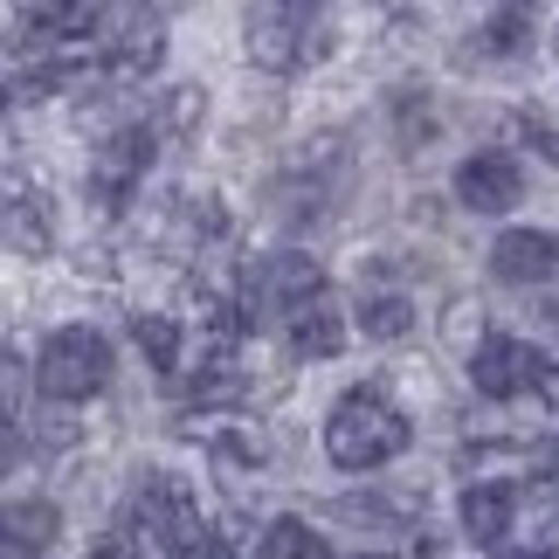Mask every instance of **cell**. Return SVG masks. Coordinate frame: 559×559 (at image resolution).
Segmentation results:
<instances>
[{"label":"cell","mask_w":559,"mask_h":559,"mask_svg":"<svg viewBox=\"0 0 559 559\" xmlns=\"http://www.w3.org/2000/svg\"><path fill=\"white\" fill-rule=\"evenodd\" d=\"M83 559H132L124 546H97V552H83Z\"/></svg>","instance_id":"83f0119b"},{"label":"cell","mask_w":559,"mask_h":559,"mask_svg":"<svg viewBox=\"0 0 559 559\" xmlns=\"http://www.w3.org/2000/svg\"><path fill=\"white\" fill-rule=\"evenodd\" d=\"M373 559H386V552H373Z\"/></svg>","instance_id":"f546056e"},{"label":"cell","mask_w":559,"mask_h":559,"mask_svg":"<svg viewBox=\"0 0 559 559\" xmlns=\"http://www.w3.org/2000/svg\"><path fill=\"white\" fill-rule=\"evenodd\" d=\"M490 270H498L504 284H552V276H559V235H546V228H511V235H498Z\"/></svg>","instance_id":"7c38bea8"},{"label":"cell","mask_w":559,"mask_h":559,"mask_svg":"<svg viewBox=\"0 0 559 559\" xmlns=\"http://www.w3.org/2000/svg\"><path fill=\"white\" fill-rule=\"evenodd\" d=\"M214 456H222V463H242V469H263L270 463V442L249 436V428H222V436H214Z\"/></svg>","instance_id":"ffe728a7"},{"label":"cell","mask_w":559,"mask_h":559,"mask_svg":"<svg viewBox=\"0 0 559 559\" xmlns=\"http://www.w3.org/2000/svg\"><path fill=\"white\" fill-rule=\"evenodd\" d=\"M242 49H249L255 70L290 76L297 62H305V21H297L284 0H263V8H249V21H242Z\"/></svg>","instance_id":"8992f818"},{"label":"cell","mask_w":559,"mask_h":559,"mask_svg":"<svg viewBox=\"0 0 559 559\" xmlns=\"http://www.w3.org/2000/svg\"><path fill=\"white\" fill-rule=\"evenodd\" d=\"M284 332H290V346L305 359H332L346 346V311L332 305V290H311V297H297L284 311Z\"/></svg>","instance_id":"4fadbf2b"},{"label":"cell","mask_w":559,"mask_h":559,"mask_svg":"<svg viewBox=\"0 0 559 559\" xmlns=\"http://www.w3.org/2000/svg\"><path fill=\"white\" fill-rule=\"evenodd\" d=\"M525 49H532V8L525 0H504V8L477 28V41H469V56H484V62H511Z\"/></svg>","instance_id":"9a60e30c"},{"label":"cell","mask_w":559,"mask_h":559,"mask_svg":"<svg viewBox=\"0 0 559 559\" xmlns=\"http://www.w3.org/2000/svg\"><path fill=\"white\" fill-rule=\"evenodd\" d=\"M132 346L145 353V367H159L166 380H174L180 359H187V332H180L174 311H139V318H132Z\"/></svg>","instance_id":"2e32d148"},{"label":"cell","mask_w":559,"mask_h":559,"mask_svg":"<svg viewBox=\"0 0 559 559\" xmlns=\"http://www.w3.org/2000/svg\"><path fill=\"white\" fill-rule=\"evenodd\" d=\"M255 559H332L325 532H311L305 519H276L263 539H255Z\"/></svg>","instance_id":"ac0fdd59"},{"label":"cell","mask_w":559,"mask_h":559,"mask_svg":"<svg viewBox=\"0 0 559 559\" xmlns=\"http://www.w3.org/2000/svg\"><path fill=\"white\" fill-rule=\"evenodd\" d=\"M456 201L469 214H504V207H519L525 201V174H519V159L511 153H469L456 166Z\"/></svg>","instance_id":"9c48e42d"},{"label":"cell","mask_w":559,"mask_h":559,"mask_svg":"<svg viewBox=\"0 0 559 559\" xmlns=\"http://www.w3.org/2000/svg\"><path fill=\"white\" fill-rule=\"evenodd\" d=\"M153 159H159V132H153V124H111V132L97 139V153H91V201L104 214H118L145 187Z\"/></svg>","instance_id":"277c9868"},{"label":"cell","mask_w":559,"mask_h":559,"mask_svg":"<svg viewBox=\"0 0 559 559\" xmlns=\"http://www.w3.org/2000/svg\"><path fill=\"white\" fill-rule=\"evenodd\" d=\"M532 386L546 407H559V353H532Z\"/></svg>","instance_id":"603a6c76"},{"label":"cell","mask_w":559,"mask_h":559,"mask_svg":"<svg viewBox=\"0 0 559 559\" xmlns=\"http://www.w3.org/2000/svg\"><path fill=\"white\" fill-rule=\"evenodd\" d=\"M359 332L380 338V346H394V338L415 332V305H407L401 290H386V297H367V311H359Z\"/></svg>","instance_id":"d6986e66"},{"label":"cell","mask_w":559,"mask_h":559,"mask_svg":"<svg viewBox=\"0 0 559 559\" xmlns=\"http://www.w3.org/2000/svg\"><path fill=\"white\" fill-rule=\"evenodd\" d=\"M145 124H153L159 139H193V132L207 124V91H201V83H174V91L159 97V111L145 118Z\"/></svg>","instance_id":"e0dca14e"},{"label":"cell","mask_w":559,"mask_h":559,"mask_svg":"<svg viewBox=\"0 0 559 559\" xmlns=\"http://www.w3.org/2000/svg\"><path fill=\"white\" fill-rule=\"evenodd\" d=\"M56 539H62V511L49 498L0 504V559H41Z\"/></svg>","instance_id":"8fae6325"},{"label":"cell","mask_w":559,"mask_h":559,"mask_svg":"<svg viewBox=\"0 0 559 559\" xmlns=\"http://www.w3.org/2000/svg\"><path fill=\"white\" fill-rule=\"evenodd\" d=\"M511 519H519V490L511 484H469L463 490V532L469 546H504L511 539Z\"/></svg>","instance_id":"5bb4252c"},{"label":"cell","mask_w":559,"mask_h":559,"mask_svg":"<svg viewBox=\"0 0 559 559\" xmlns=\"http://www.w3.org/2000/svg\"><path fill=\"white\" fill-rule=\"evenodd\" d=\"M407 442H415V428H407V415L380 386H353L325 415V456L338 469H380V463H394Z\"/></svg>","instance_id":"7a4b0ae2"},{"label":"cell","mask_w":559,"mask_h":559,"mask_svg":"<svg viewBox=\"0 0 559 559\" xmlns=\"http://www.w3.org/2000/svg\"><path fill=\"white\" fill-rule=\"evenodd\" d=\"M21 394H28V373H21V359L0 353V421L21 415Z\"/></svg>","instance_id":"7402d4cb"},{"label":"cell","mask_w":559,"mask_h":559,"mask_svg":"<svg viewBox=\"0 0 559 559\" xmlns=\"http://www.w3.org/2000/svg\"><path fill=\"white\" fill-rule=\"evenodd\" d=\"M519 132H525V145H532V153H539V159H552V166H559V132H552V124H539V118H525Z\"/></svg>","instance_id":"cb8c5ba5"},{"label":"cell","mask_w":559,"mask_h":559,"mask_svg":"<svg viewBox=\"0 0 559 559\" xmlns=\"http://www.w3.org/2000/svg\"><path fill=\"white\" fill-rule=\"evenodd\" d=\"M228 235V201L222 193H174L166 201V249L180 255H201Z\"/></svg>","instance_id":"30bf717a"},{"label":"cell","mask_w":559,"mask_h":559,"mask_svg":"<svg viewBox=\"0 0 559 559\" xmlns=\"http://www.w3.org/2000/svg\"><path fill=\"white\" fill-rule=\"evenodd\" d=\"M284 8H290V14H297V21H311V14H318V8H325V0H284Z\"/></svg>","instance_id":"4316f807"},{"label":"cell","mask_w":559,"mask_h":559,"mask_svg":"<svg viewBox=\"0 0 559 559\" xmlns=\"http://www.w3.org/2000/svg\"><path fill=\"white\" fill-rule=\"evenodd\" d=\"M532 353H539V346L504 338V332L477 338V346H469V386H477L484 401H519L532 386Z\"/></svg>","instance_id":"ba28073f"},{"label":"cell","mask_w":559,"mask_h":559,"mask_svg":"<svg viewBox=\"0 0 559 559\" xmlns=\"http://www.w3.org/2000/svg\"><path fill=\"white\" fill-rule=\"evenodd\" d=\"M14 456H21V442H14V428L0 421V477H8V469H14Z\"/></svg>","instance_id":"484cf974"},{"label":"cell","mask_w":559,"mask_h":559,"mask_svg":"<svg viewBox=\"0 0 559 559\" xmlns=\"http://www.w3.org/2000/svg\"><path fill=\"white\" fill-rule=\"evenodd\" d=\"M394 124H401L407 153H415L421 139H436V111H428V97H394Z\"/></svg>","instance_id":"44dd1931"},{"label":"cell","mask_w":559,"mask_h":559,"mask_svg":"<svg viewBox=\"0 0 559 559\" xmlns=\"http://www.w3.org/2000/svg\"><path fill=\"white\" fill-rule=\"evenodd\" d=\"M511 559H559V552H511Z\"/></svg>","instance_id":"f1b7e54d"},{"label":"cell","mask_w":559,"mask_h":559,"mask_svg":"<svg viewBox=\"0 0 559 559\" xmlns=\"http://www.w3.org/2000/svg\"><path fill=\"white\" fill-rule=\"evenodd\" d=\"M332 180H338V139H318L311 153H297V166L276 180V214H284V222H318Z\"/></svg>","instance_id":"52a82bcc"},{"label":"cell","mask_w":559,"mask_h":559,"mask_svg":"<svg viewBox=\"0 0 559 559\" xmlns=\"http://www.w3.org/2000/svg\"><path fill=\"white\" fill-rule=\"evenodd\" d=\"M187 559H235V539H228V532H214V525H207L201 539H193V552H187Z\"/></svg>","instance_id":"d4e9b609"},{"label":"cell","mask_w":559,"mask_h":559,"mask_svg":"<svg viewBox=\"0 0 559 559\" xmlns=\"http://www.w3.org/2000/svg\"><path fill=\"white\" fill-rule=\"evenodd\" d=\"M201 532H207L201 498L180 477H145L118 511V546L132 559H187Z\"/></svg>","instance_id":"6da1fadb"},{"label":"cell","mask_w":559,"mask_h":559,"mask_svg":"<svg viewBox=\"0 0 559 559\" xmlns=\"http://www.w3.org/2000/svg\"><path fill=\"white\" fill-rule=\"evenodd\" d=\"M35 386H41V401H62V407L104 394V386H111V338L91 332V325L49 332L41 353H35Z\"/></svg>","instance_id":"3957f363"},{"label":"cell","mask_w":559,"mask_h":559,"mask_svg":"<svg viewBox=\"0 0 559 559\" xmlns=\"http://www.w3.org/2000/svg\"><path fill=\"white\" fill-rule=\"evenodd\" d=\"M311 290H325V270H318V255L305 249H284V255H263L249 276H242V325L249 318H284L297 297H311Z\"/></svg>","instance_id":"5b68a950"}]
</instances>
